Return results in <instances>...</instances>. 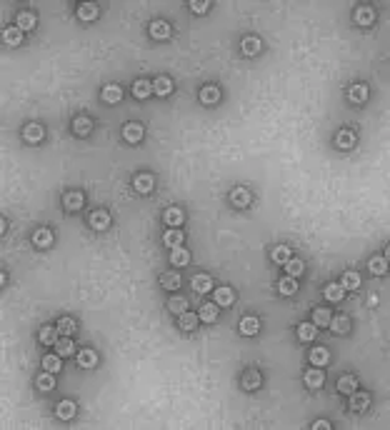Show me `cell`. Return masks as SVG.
Masks as SVG:
<instances>
[{"instance_id": "cell-23", "label": "cell", "mask_w": 390, "mask_h": 430, "mask_svg": "<svg viewBox=\"0 0 390 430\" xmlns=\"http://www.w3.org/2000/svg\"><path fill=\"white\" fill-rule=\"evenodd\" d=\"M170 263L178 265V268L188 265V263H190V250H185L183 245H180V248H173V250H170Z\"/></svg>"}, {"instance_id": "cell-51", "label": "cell", "mask_w": 390, "mask_h": 430, "mask_svg": "<svg viewBox=\"0 0 390 430\" xmlns=\"http://www.w3.org/2000/svg\"><path fill=\"white\" fill-rule=\"evenodd\" d=\"M53 375H55V373H43V375H38V383H35V385H38L40 390H53V388H55V378H53Z\"/></svg>"}, {"instance_id": "cell-48", "label": "cell", "mask_w": 390, "mask_h": 430, "mask_svg": "<svg viewBox=\"0 0 390 430\" xmlns=\"http://www.w3.org/2000/svg\"><path fill=\"white\" fill-rule=\"evenodd\" d=\"M3 40H5L8 45H18L20 40H23V30H20L18 25H15V28H5V30H3Z\"/></svg>"}, {"instance_id": "cell-4", "label": "cell", "mask_w": 390, "mask_h": 430, "mask_svg": "<svg viewBox=\"0 0 390 430\" xmlns=\"http://www.w3.org/2000/svg\"><path fill=\"white\" fill-rule=\"evenodd\" d=\"M355 133L353 130H348V128H343V130H338V135H335V145L340 148V150H348V148H353L355 145Z\"/></svg>"}, {"instance_id": "cell-17", "label": "cell", "mask_w": 390, "mask_h": 430, "mask_svg": "<svg viewBox=\"0 0 390 430\" xmlns=\"http://www.w3.org/2000/svg\"><path fill=\"white\" fill-rule=\"evenodd\" d=\"M150 38H155V40L170 38V25H168V23H163V20L150 23Z\"/></svg>"}, {"instance_id": "cell-28", "label": "cell", "mask_w": 390, "mask_h": 430, "mask_svg": "<svg viewBox=\"0 0 390 430\" xmlns=\"http://www.w3.org/2000/svg\"><path fill=\"white\" fill-rule=\"evenodd\" d=\"M33 243H35L38 248H48V245L53 243V230H48V228H38V230L33 233Z\"/></svg>"}, {"instance_id": "cell-13", "label": "cell", "mask_w": 390, "mask_h": 430, "mask_svg": "<svg viewBox=\"0 0 390 430\" xmlns=\"http://www.w3.org/2000/svg\"><path fill=\"white\" fill-rule=\"evenodd\" d=\"M55 415H58L60 420L75 418V403H73V400H60L58 405H55Z\"/></svg>"}, {"instance_id": "cell-9", "label": "cell", "mask_w": 390, "mask_h": 430, "mask_svg": "<svg viewBox=\"0 0 390 430\" xmlns=\"http://www.w3.org/2000/svg\"><path fill=\"white\" fill-rule=\"evenodd\" d=\"M355 23L358 25H373L375 23V10H373L371 5H360L355 10Z\"/></svg>"}, {"instance_id": "cell-2", "label": "cell", "mask_w": 390, "mask_h": 430, "mask_svg": "<svg viewBox=\"0 0 390 430\" xmlns=\"http://www.w3.org/2000/svg\"><path fill=\"white\" fill-rule=\"evenodd\" d=\"M143 135H145V130H143L140 123H128V125L123 128V138H125L128 143H140Z\"/></svg>"}, {"instance_id": "cell-54", "label": "cell", "mask_w": 390, "mask_h": 430, "mask_svg": "<svg viewBox=\"0 0 390 430\" xmlns=\"http://www.w3.org/2000/svg\"><path fill=\"white\" fill-rule=\"evenodd\" d=\"M385 260H388V263H390V245H388V248H385Z\"/></svg>"}, {"instance_id": "cell-24", "label": "cell", "mask_w": 390, "mask_h": 430, "mask_svg": "<svg viewBox=\"0 0 390 430\" xmlns=\"http://www.w3.org/2000/svg\"><path fill=\"white\" fill-rule=\"evenodd\" d=\"M220 100V90L215 88V85H205L203 90H200V103L203 105H215Z\"/></svg>"}, {"instance_id": "cell-18", "label": "cell", "mask_w": 390, "mask_h": 430, "mask_svg": "<svg viewBox=\"0 0 390 430\" xmlns=\"http://www.w3.org/2000/svg\"><path fill=\"white\" fill-rule=\"evenodd\" d=\"M210 288H213V278L205 273L195 275L193 278V290L195 293H210Z\"/></svg>"}, {"instance_id": "cell-14", "label": "cell", "mask_w": 390, "mask_h": 430, "mask_svg": "<svg viewBox=\"0 0 390 430\" xmlns=\"http://www.w3.org/2000/svg\"><path fill=\"white\" fill-rule=\"evenodd\" d=\"M45 135V130H43V125L38 123H30V125H25V130H23V138L28 140V143H40Z\"/></svg>"}, {"instance_id": "cell-34", "label": "cell", "mask_w": 390, "mask_h": 430, "mask_svg": "<svg viewBox=\"0 0 390 430\" xmlns=\"http://www.w3.org/2000/svg\"><path fill=\"white\" fill-rule=\"evenodd\" d=\"M213 300L218 303V305H233L235 293L230 290V288H218V290L213 293Z\"/></svg>"}, {"instance_id": "cell-7", "label": "cell", "mask_w": 390, "mask_h": 430, "mask_svg": "<svg viewBox=\"0 0 390 430\" xmlns=\"http://www.w3.org/2000/svg\"><path fill=\"white\" fill-rule=\"evenodd\" d=\"M75 360H78L80 368H85V370H88V368H93V365L98 363V353L90 350V348H83L80 353H75Z\"/></svg>"}, {"instance_id": "cell-22", "label": "cell", "mask_w": 390, "mask_h": 430, "mask_svg": "<svg viewBox=\"0 0 390 430\" xmlns=\"http://www.w3.org/2000/svg\"><path fill=\"white\" fill-rule=\"evenodd\" d=\"M323 383H325V375H323V370H320L318 365L305 373V385H308V388H320Z\"/></svg>"}, {"instance_id": "cell-40", "label": "cell", "mask_w": 390, "mask_h": 430, "mask_svg": "<svg viewBox=\"0 0 390 430\" xmlns=\"http://www.w3.org/2000/svg\"><path fill=\"white\" fill-rule=\"evenodd\" d=\"M278 290H280L283 295H295V293H298V280L290 278V275H288V278H283V280L278 283Z\"/></svg>"}, {"instance_id": "cell-44", "label": "cell", "mask_w": 390, "mask_h": 430, "mask_svg": "<svg viewBox=\"0 0 390 430\" xmlns=\"http://www.w3.org/2000/svg\"><path fill=\"white\" fill-rule=\"evenodd\" d=\"M303 270H305V263H303L300 258H290V260L285 263V273L290 275V278H298Z\"/></svg>"}, {"instance_id": "cell-27", "label": "cell", "mask_w": 390, "mask_h": 430, "mask_svg": "<svg viewBox=\"0 0 390 430\" xmlns=\"http://www.w3.org/2000/svg\"><path fill=\"white\" fill-rule=\"evenodd\" d=\"M338 390L345 393V395H353V393L358 390V380H355V375H340V380H338Z\"/></svg>"}, {"instance_id": "cell-50", "label": "cell", "mask_w": 390, "mask_h": 430, "mask_svg": "<svg viewBox=\"0 0 390 430\" xmlns=\"http://www.w3.org/2000/svg\"><path fill=\"white\" fill-rule=\"evenodd\" d=\"M330 328L335 333L350 330V318H348V315H335V318H333V323H330Z\"/></svg>"}, {"instance_id": "cell-3", "label": "cell", "mask_w": 390, "mask_h": 430, "mask_svg": "<svg viewBox=\"0 0 390 430\" xmlns=\"http://www.w3.org/2000/svg\"><path fill=\"white\" fill-rule=\"evenodd\" d=\"M90 130H93V120L88 115H78L73 120V133H75V135L85 138V135H90Z\"/></svg>"}, {"instance_id": "cell-39", "label": "cell", "mask_w": 390, "mask_h": 430, "mask_svg": "<svg viewBox=\"0 0 390 430\" xmlns=\"http://www.w3.org/2000/svg\"><path fill=\"white\" fill-rule=\"evenodd\" d=\"M103 100L105 103H120L123 100V90L118 85H105L103 88Z\"/></svg>"}, {"instance_id": "cell-46", "label": "cell", "mask_w": 390, "mask_h": 430, "mask_svg": "<svg viewBox=\"0 0 390 430\" xmlns=\"http://www.w3.org/2000/svg\"><path fill=\"white\" fill-rule=\"evenodd\" d=\"M290 255L292 253H290V248H288V245H278L270 258H273V263H278V265H285V263L290 260Z\"/></svg>"}, {"instance_id": "cell-16", "label": "cell", "mask_w": 390, "mask_h": 430, "mask_svg": "<svg viewBox=\"0 0 390 430\" xmlns=\"http://www.w3.org/2000/svg\"><path fill=\"white\" fill-rule=\"evenodd\" d=\"M163 220L168 223V228H178V225H183V220H185V215L180 208H168L165 213H163Z\"/></svg>"}, {"instance_id": "cell-52", "label": "cell", "mask_w": 390, "mask_h": 430, "mask_svg": "<svg viewBox=\"0 0 390 430\" xmlns=\"http://www.w3.org/2000/svg\"><path fill=\"white\" fill-rule=\"evenodd\" d=\"M208 8H210V3H203V0H195V3H190V10H193V13H198V15H200V13H205Z\"/></svg>"}, {"instance_id": "cell-29", "label": "cell", "mask_w": 390, "mask_h": 430, "mask_svg": "<svg viewBox=\"0 0 390 430\" xmlns=\"http://www.w3.org/2000/svg\"><path fill=\"white\" fill-rule=\"evenodd\" d=\"M323 295L330 300V303H338V300H343V295H345V288L340 285V283H330V285H325V290Z\"/></svg>"}, {"instance_id": "cell-15", "label": "cell", "mask_w": 390, "mask_h": 430, "mask_svg": "<svg viewBox=\"0 0 390 430\" xmlns=\"http://www.w3.org/2000/svg\"><path fill=\"white\" fill-rule=\"evenodd\" d=\"M258 330H260V320L255 315H245L240 320V333L243 335H258Z\"/></svg>"}, {"instance_id": "cell-1", "label": "cell", "mask_w": 390, "mask_h": 430, "mask_svg": "<svg viewBox=\"0 0 390 430\" xmlns=\"http://www.w3.org/2000/svg\"><path fill=\"white\" fill-rule=\"evenodd\" d=\"M230 203H233L235 208H248L253 203V196H250L248 188H235L233 193H230Z\"/></svg>"}, {"instance_id": "cell-38", "label": "cell", "mask_w": 390, "mask_h": 430, "mask_svg": "<svg viewBox=\"0 0 390 430\" xmlns=\"http://www.w3.org/2000/svg\"><path fill=\"white\" fill-rule=\"evenodd\" d=\"M180 275H176V273H163L160 275V285L165 288V290H178L180 288Z\"/></svg>"}, {"instance_id": "cell-43", "label": "cell", "mask_w": 390, "mask_h": 430, "mask_svg": "<svg viewBox=\"0 0 390 430\" xmlns=\"http://www.w3.org/2000/svg\"><path fill=\"white\" fill-rule=\"evenodd\" d=\"M43 368H45L48 373H60L63 360H60L58 353H55V355H45V358H43Z\"/></svg>"}, {"instance_id": "cell-11", "label": "cell", "mask_w": 390, "mask_h": 430, "mask_svg": "<svg viewBox=\"0 0 390 430\" xmlns=\"http://www.w3.org/2000/svg\"><path fill=\"white\" fill-rule=\"evenodd\" d=\"M313 323H315L318 328H330L333 313L328 308H315V310H313Z\"/></svg>"}, {"instance_id": "cell-19", "label": "cell", "mask_w": 390, "mask_h": 430, "mask_svg": "<svg viewBox=\"0 0 390 430\" xmlns=\"http://www.w3.org/2000/svg\"><path fill=\"white\" fill-rule=\"evenodd\" d=\"M60 333H58V328H50V325H45V328H40V333H38V340L43 343V345H55L60 338H58Z\"/></svg>"}, {"instance_id": "cell-45", "label": "cell", "mask_w": 390, "mask_h": 430, "mask_svg": "<svg viewBox=\"0 0 390 430\" xmlns=\"http://www.w3.org/2000/svg\"><path fill=\"white\" fill-rule=\"evenodd\" d=\"M340 285H343L345 290H358V288H360V275H358V273H353V270H348V273L343 275Z\"/></svg>"}, {"instance_id": "cell-20", "label": "cell", "mask_w": 390, "mask_h": 430, "mask_svg": "<svg viewBox=\"0 0 390 430\" xmlns=\"http://www.w3.org/2000/svg\"><path fill=\"white\" fill-rule=\"evenodd\" d=\"M153 93L155 95H160V98H165V95H170L173 93V80L170 78H155V83H153Z\"/></svg>"}, {"instance_id": "cell-41", "label": "cell", "mask_w": 390, "mask_h": 430, "mask_svg": "<svg viewBox=\"0 0 390 430\" xmlns=\"http://www.w3.org/2000/svg\"><path fill=\"white\" fill-rule=\"evenodd\" d=\"M198 320H200V315L190 313V310H185V313L180 315V330H195Z\"/></svg>"}, {"instance_id": "cell-10", "label": "cell", "mask_w": 390, "mask_h": 430, "mask_svg": "<svg viewBox=\"0 0 390 430\" xmlns=\"http://www.w3.org/2000/svg\"><path fill=\"white\" fill-rule=\"evenodd\" d=\"M183 240H185V235L180 233L178 228H168L165 235H163V243H165L170 250H173V248H180V245H183Z\"/></svg>"}, {"instance_id": "cell-31", "label": "cell", "mask_w": 390, "mask_h": 430, "mask_svg": "<svg viewBox=\"0 0 390 430\" xmlns=\"http://www.w3.org/2000/svg\"><path fill=\"white\" fill-rule=\"evenodd\" d=\"M368 88L363 85V83H358V85H350V90H348V98L353 100V103H365L368 100Z\"/></svg>"}, {"instance_id": "cell-5", "label": "cell", "mask_w": 390, "mask_h": 430, "mask_svg": "<svg viewBox=\"0 0 390 430\" xmlns=\"http://www.w3.org/2000/svg\"><path fill=\"white\" fill-rule=\"evenodd\" d=\"M83 203H85V198H83V193H78V190H68V193L63 196V205H65L68 210H80Z\"/></svg>"}, {"instance_id": "cell-33", "label": "cell", "mask_w": 390, "mask_h": 430, "mask_svg": "<svg viewBox=\"0 0 390 430\" xmlns=\"http://www.w3.org/2000/svg\"><path fill=\"white\" fill-rule=\"evenodd\" d=\"M55 353H58L60 358H68V355H75V345H73V340L70 338H60L58 343H55Z\"/></svg>"}, {"instance_id": "cell-30", "label": "cell", "mask_w": 390, "mask_h": 430, "mask_svg": "<svg viewBox=\"0 0 390 430\" xmlns=\"http://www.w3.org/2000/svg\"><path fill=\"white\" fill-rule=\"evenodd\" d=\"M388 260H385V255H378V258H371V263H368V268H371L373 275H385L388 273Z\"/></svg>"}, {"instance_id": "cell-37", "label": "cell", "mask_w": 390, "mask_h": 430, "mask_svg": "<svg viewBox=\"0 0 390 430\" xmlns=\"http://www.w3.org/2000/svg\"><path fill=\"white\" fill-rule=\"evenodd\" d=\"M150 93H153V85H150L148 80H135V85H133V95H135L138 100H145Z\"/></svg>"}, {"instance_id": "cell-8", "label": "cell", "mask_w": 390, "mask_h": 430, "mask_svg": "<svg viewBox=\"0 0 390 430\" xmlns=\"http://www.w3.org/2000/svg\"><path fill=\"white\" fill-rule=\"evenodd\" d=\"M368 405H371V393H353L350 395V408L355 413L368 411Z\"/></svg>"}, {"instance_id": "cell-21", "label": "cell", "mask_w": 390, "mask_h": 430, "mask_svg": "<svg viewBox=\"0 0 390 430\" xmlns=\"http://www.w3.org/2000/svg\"><path fill=\"white\" fill-rule=\"evenodd\" d=\"M240 48H243V55H248V58H250V55H258V53H260L263 43H260V38H255V35H248V38L243 40V45H240Z\"/></svg>"}, {"instance_id": "cell-12", "label": "cell", "mask_w": 390, "mask_h": 430, "mask_svg": "<svg viewBox=\"0 0 390 430\" xmlns=\"http://www.w3.org/2000/svg\"><path fill=\"white\" fill-rule=\"evenodd\" d=\"M153 175L150 173H140V175H135V180H133V188H135L138 193H150L153 190Z\"/></svg>"}, {"instance_id": "cell-26", "label": "cell", "mask_w": 390, "mask_h": 430, "mask_svg": "<svg viewBox=\"0 0 390 430\" xmlns=\"http://www.w3.org/2000/svg\"><path fill=\"white\" fill-rule=\"evenodd\" d=\"M315 335H318V325L315 323H300L298 325V338L303 340V343H310V340H315Z\"/></svg>"}, {"instance_id": "cell-49", "label": "cell", "mask_w": 390, "mask_h": 430, "mask_svg": "<svg viewBox=\"0 0 390 430\" xmlns=\"http://www.w3.org/2000/svg\"><path fill=\"white\" fill-rule=\"evenodd\" d=\"M168 310H170L173 315H183L185 310H188V300H185V298H170Z\"/></svg>"}, {"instance_id": "cell-35", "label": "cell", "mask_w": 390, "mask_h": 430, "mask_svg": "<svg viewBox=\"0 0 390 430\" xmlns=\"http://www.w3.org/2000/svg\"><path fill=\"white\" fill-rule=\"evenodd\" d=\"M78 18L85 20V23H93V20L98 18V5H93V3H83L78 8Z\"/></svg>"}, {"instance_id": "cell-47", "label": "cell", "mask_w": 390, "mask_h": 430, "mask_svg": "<svg viewBox=\"0 0 390 430\" xmlns=\"http://www.w3.org/2000/svg\"><path fill=\"white\" fill-rule=\"evenodd\" d=\"M35 23H38V18L33 15V13H18V28L20 30H33L35 28Z\"/></svg>"}, {"instance_id": "cell-32", "label": "cell", "mask_w": 390, "mask_h": 430, "mask_svg": "<svg viewBox=\"0 0 390 430\" xmlns=\"http://www.w3.org/2000/svg\"><path fill=\"white\" fill-rule=\"evenodd\" d=\"M260 383H263V378H260V373L258 370H245L243 373V385H245L248 390H258Z\"/></svg>"}, {"instance_id": "cell-53", "label": "cell", "mask_w": 390, "mask_h": 430, "mask_svg": "<svg viewBox=\"0 0 390 430\" xmlns=\"http://www.w3.org/2000/svg\"><path fill=\"white\" fill-rule=\"evenodd\" d=\"M313 428H315V430H323V428H330V423H325V420H318V423H313Z\"/></svg>"}, {"instance_id": "cell-42", "label": "cell", "mask_w": 390, "mask_h": 430, "mask_svg": "<svg viewBox=\"0 0 390 430\" xmlns=\"http://www.w3.org/2000/svg\"><path fill=\"white\" fill-rule=\"evenodd\" d=\"M55 328H58V333H60V335H65V338H70V335L75 333V320L65 315V318H60V320H58V325H55Z\"/></svg>"}, {"instance_id": "cell-36", "label": "cell", "mask_w": 390, "mask_h": 430, "mask_svg": "<svg viewBox=\"0 0 390 430\" xmlns=\"http://www.w3.org/2000/svg\"><path fill=\"white\" fill-rule=\"evenodd\" d=\"M198 315H200V320H205V323H215V320H218V303H205V305L198 310Z\"/></svg>"}, {"instance_id": "cell-6", "label": "cell", "mask_w": 390, "mask_h": 430, "mask_svg": "<svg viewBox=\"0 0 390 430\" xmlns=\"http://www.w3.org/2000/svg\"><path fill=\"white\" fill-rule=\"evenodd\" d=\"M90 228H93V230H108V228H110V215L105 213V210L90 213Z\"/></svg>"}, {"instance_id": "cell-25", "label": "cell", "mask_w": 390, "mask_h": 430, "mask_svg": "<svg viewBox=\"0 0 390 430\" xmlns=\"http://www.w3.org/2000/svg\"><path fill=\"white\" fill-rule=\"evenodd\" d=\"M310 363L313 365H318V368L328 365V363H330V353H328V348H313L310 350Z\"/></svg>"}]
</instances>
